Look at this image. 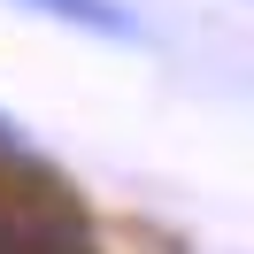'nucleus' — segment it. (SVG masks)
Instances as JSON below:
<instances>
[{"label": "nucleus", "instance_id": "1", "mask_svg": "<svg viewBox=\"0 0 254 254\" xmlns=\"http://www.w3.org/2000/svg\"><path fill=\"white\" fill-rule=\"evenodd\" d=\"M0 254H85V239H77V223L62 208L0 200Z\"/></svg>", "mask_w": 254, "mask_h": 254}, {"label": "nucleus", "instance_id": "2", "mask_svg": "<svg viewBox=\"0 0 254 254\" xmlns=\"http://www.w3.org/2000/svg\"><path fill=\"white\" fill-rule=\"evenodd\" d=\"M31 8L69 16L77 31H100V39H131V31H139V23H131V8H116V0H31Z\"/></svg>", "mask_w": 254, "mask_h": 254}]
</instances>
